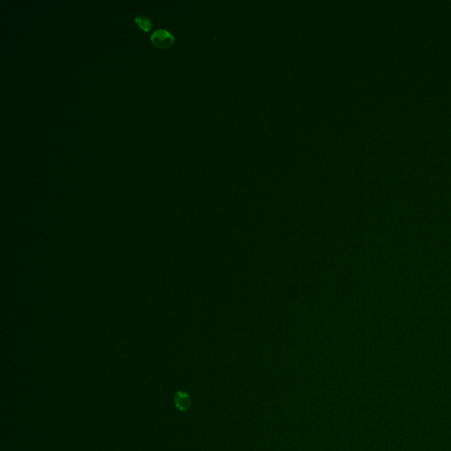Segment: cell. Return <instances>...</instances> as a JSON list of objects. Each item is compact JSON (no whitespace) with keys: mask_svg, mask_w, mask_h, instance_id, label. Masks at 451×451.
I'll return each mask as SVG.
<instances>
[{"mask_svg":"<svg viewBox=\"0 0 451 451\" xmlns=\"http://www.w3.org/2000/svg\"><path fill=\"white\" fill-rule=\"evenodd\" d=\"M134 22L137 25L138 30H142L144 32H149L152 28V22L151 20L144 16V15H138L134 18Z\"/></svg>","mask_w":451,"mask_h":451,"instance_id":"cell-3","label":"cell"},{"mask_svg":"<svg viewBox=\"0 0 451 451\" xmlns=\"http://www.w3.org/2000/svg\"><path fill=\"white\" fill-rule=\"evenodd\" d=\"M152 44L159 48H170L173 45L174 36L170 31L162 28L156 30L150 36Z\"/></svg>","mask_w":451,"mask_h":451,"instance_id":"cell-1","label":"cell"},{"mask_svg":"<svg viewBox=\"0 0 451 451\" xmlns=\"http://www.w3.org/2000/svg\"><path fill=\"white\" fill-rule=\"evenodd\" d=\"M174 406L176 407L178 410L185 412L190 406L192 400L186 392H178L174 394Z\"/></svg>","mask_w":451,"mask_h":451,"instance_id":"cell-2","label":"cell"}]
</instances>
